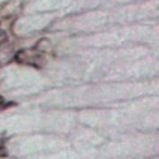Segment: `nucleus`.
I'll list each match as a JSON object with an SVG mask.
<instances>
[{"mask_svg":"<svg viewBox=\"0 0 159 159\" xmlns=\"http://www.w3.org/2000/svg\"><path fill=\"white\" fill-rule=\"evenodd\" d=\"M16 61L19 63H26V65H30V66H34V67H42L46 62V58L41 55V53H37V52H29L26 50H22V51H19L16 53Z\"/></svg>","mask_w":159,"mask_h":159,"instance_id":"1","label":"nucleus"},{"mask_svg":"<svg viewBox=\"0 0 159 159\" xmlns=\"http://www.w3.org/2000/svg\"><path fill=\"white\" fill-rule=\"evenodd\" d=\"M9 155V152H7V149L2 145V144H0V158H6Z\"/></svg>","mask_w":159,"mask_h":159,"instance_id":"2","label":"nucleus"},{"mask_svg":"<svg viewBox=\"0 0 159 159\" xmlns=\"http://www.w3.org/2000/svg\"><path fill=\"white\" fill-rule=\"evenodd\" d=\"M2 104H4V106H2V107H1L0 109H5V108H9V107H12V106H16V103H15V102H7V103H5V102H4Z\"/></svg>","mask_w":159,"mask_h":159,"instance_id":"3","label":"nucleus"},{"mask_svg":"<svg viewBox=\"0 0 159 159\" xmlns=\"http://www.w3.org/2000/svg\"><path fill=\"white\" fill-rule=\"evenodd\" d=\"M4 102H5V98H4L2 96H0V104H2Z\"/></svg>","mask_w":159,"mask_h":159,"instance_id":"4","label":"nucleus"},{"mask_svg":"<svg viewBox=\"0 0 159 159\" xmlns=\"http://www.w3.org/2000/svg\"><path fill=\"white\" fill-rule=\"evenodd\" d=\"M1 34H2V31H0V35H1ZM1 40H4V39H1V36H0V42H2Z\"/></svg>","mask_w":159,"mask_h":159,"instance_id":"5","label":"nucleus"}]
</instances>
